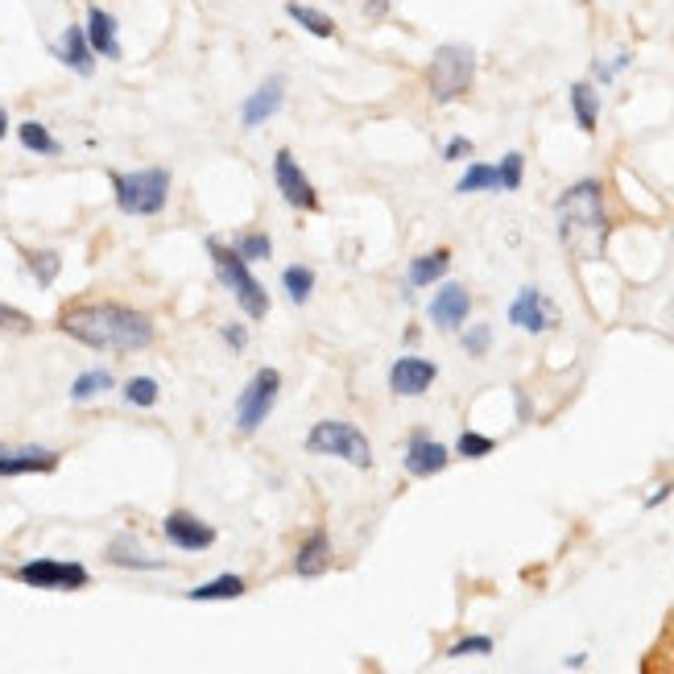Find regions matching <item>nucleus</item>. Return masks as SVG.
I'll list each match as a JSON object with an SVG mask.
<instances>
[{"mask_svg": "<svg viewBox=\"0 0 674 674\" xmlns=\"http://www.w3.org/2000/svg\"><path fill=\"white\" fill-rule=\"evenodd\" d=\"M492 650H497V642H492L488 633H468V637H459V642L447 645V654H443V659H452V662H459V659H488Z\"/></svg>", "mask_w": 674, "mask_h": 674, "instance_id": "30", "label": "nucleus"}, {"mask_svg": "<svg viewBox=\"0 0 674 674\" xmlns=\"http://www.w3.org/2000/svg\"><path fill=\"white\" fill-rule=\"evenodd\" d=\"M207 257H211L216 278H220L224 290H232L236 307L249 314V319H266V314H269V294H266V286L252 278L249 261H245L232 245L216 240V236H207Z\"/></svg>", "mask_w": 674, "mask_h": 674, "instance_id": "4", "label": "nucleus"}, {"mask_svg": "<svg viewBox=\"0 0 674 674\" xmlns=\"http://www.w3.org/2000/svg\"><path fill=\"white\" fill-rule=\"evenodd\" d=\"M390 0H364V17H385Z\"/></svg>", "mask_w": 674, "mask_h": 674, "instance_id": "41", "label": "nucleus"}, {"mask_svg": "<svg viewBox=\"0 0 674 674\" xmlns=\"http://www.w3.org/2000/svg\"><path fill=\"white\" fill-rule=\"evenodd\" d=\"M249 266H261V261H269L273 257V240H269L266 232H245V236H236V245H232Z\"/></svg>", "mask_w": 674, "mask_h": 674, "instance_id": "32", "label": "nucleus"}, {"mask_svg": "<svg viewBox=\"0 0 674 674\" xmlns=\"http://www.w3.org/2000/svg\"><path fill=\"white\" fill-rule=\"evenodd\" d=\"M447 464H452V447H447V443H439L431 431H414V435H409L406 459H402L406 476H414V480H431V476L447 471Z\"/></svg>", "mask_w": 674, "mask_h": 674, "instance_id": "11", "label": "nucleus"}, {"mask_svg": "<svg viewBox=\"0 0 674 674\" xmlns=\"http://www.w3.org/2000/svg\"><path fill=\"white\" fill-rule=\"evenodd\" d=\"M314 269L311 266H286L282 269V290H286V299L294 302V307H307L314 294Z\"/></svg>", "mask_w": 674, "mask_h": 674, "instance_id": "27", "label": "nucleus"}, {"mask_svg": "<svg viewBox=\"0 0 674 674\" xmlns=\"http://www.w3.org/2000/svg\"><path fill=\"white\" fill-rule=\"evenodd\" d=\"M554 220H559V240L576 261H600L609 249L612 220L604 211V183L600 178H580L554 199Z\"/></svg>", "mask_w": 674, "mask_h": 674, "instance_id": "2", "label": "nucleus"}, {"mask_svg": "<svg viewBox=\"0 0 674 674\" xmlns=\"http://www.w3.org/2000/svg\"><path fill=\"white\" fill-rule=\"evenodd\" d=\"M63 455L50 452V447H0V480H13V476H46L59 468Z\"/></svg>", "mask_w": 674, "mask_h": 674, "instance_id": "15", "label": "nucleus"}, {"mask_svg": "<svg viewBox=\"0 0 674 674\" xmlns=\"http://www.w3.org/2000/svg\"><path fill=\"white\" fill-rule=\"evenodd\" d=\"M485 190H501L497 162H468V170L455 183V195H485Z\"/></svg>", "mask_w": 674, "mask_h": 674, "instance_id": "25", "label": "nucleus"}, {"mask_svg": "<svg viewBox=\"0 0 674 674\" xmlns=\"http://www.w3.org/2000/svg\"><path fill=\"white\" fill-rule=\"evenodd\" d=\"M273 187H278V195L294 211H319V190H314V183L307 178V170H302L299 157L290 154V149L273 154Z\"/></svg>", "mask_w": 674, "mask_h": 674, "instance_id": "9", "label": "nucleus"}, {"mask_svg": "<svg viewBox=\"0 0 674 674\" xmlns=\"http://www.w3.org/2000/svg\"><path fill=\"white\" fill-rule=\"evenodd\" d=\"M509 323L530 335H542V331L559 328V307L538 290V286H521L518 299L509 302Z\"/></svg>", "mask_w": 674, "mask_h": 674, "instance_id": "10", "label": "nucleus"}, {"mask_svg": "<svg viewBox=\"0 0 674 674\" xmlns=\"http://www.w3.org/2000/svg\"><path fill=\"white\" fill-rule=\"evenodd\" d=\"M104 559H108L112 567H121V571H162V567H166V559H154V554L137 542V533H116L108 542V550H104Z\"/></svg>", "mask_w": 674, "mask_h": 674, "instance_id": "20", "label": "nucleus"}, {"mask_svg": "<svg viewBox=\"0 0 674 674\" xmlns=\"http://www.w3.org/2000/svg\"><path fill=\"white\" fill-rule=\"evenodd\" d=\"M476 83V50L468 42H443L435 46L431 63H426V87L435 104H452L464 100Z\"/></svg>", "mask_w": 674, "mask_h": 674, "instance_id": "5", "label": "nucleus"}, {"mask_svg": "<svg viewBox=\"0 0 674 674\" xmlns=\"http://www.w3.org/2000/svg\"><path fill=\"white\" fill-rule=\"evenodd\" d=\"M307 452L335 455V459H344V464H352V468H361V471L373 468V443H369V435H364L361 426L344 423V418H328V423L311 426Z\"/></svg>", "mask_w": 674, "mask_h": 674, "instance_id": "6", "label": "nucleus"}, {"mask_svg": "<svg viewBox=\"0 0 674 674\" xmlns=\"http://www.w3.org/2000/svg\"><path fill=\"white\" fill-rule=\"evenodd\" d=\"M567 104H571V116H576V128L580 133H597L600 128V92L592 79H580V83H571V92H567Z\"/></svg>", "mask_w": 674, "mask_h": 674, "instance_id": "21", "label": "nucleus"}, {"mask_svg": "<svg viewBox=\"0 0 674 674\" xmlns=\"http://www.w3.org/2000/svg\"><path fill=\"white\" fill-rule=\"evenodd\" d=\"M426 314H431V323H435L439 331H459L464 323H468V314H471L468 286L439 282V290L431 294V307H426Z\"/></svg>", "mask_w": 674, "mask_h": 674, "instance_id": "14", "label": "nucleus"}, {"mask_svg": "<svg viewBox=\"0 0 674 674\" xmlns=\"http://www.w3.org/2000/svg\"><path fill=\"white\" fill-rule=\"evenodd\" d=\"M33 319L25 311H17L9 302H0V331H30Z\"/></svg>", "mask_w": 674, "mask_h": 674, "instance_id": "36", "label": "nucleus"}, {"mask_svg": "<svg viewBox=\"0 0 674 674\" xmlns=\"http://www.w3.org/2000/svg\"><path fill=\"white\" fill-rule=\"evenodd\" d=\"M112 199L125 216L149 220L162 216L170 204V170L166 166H145V170H112Z\"/></svg>", "mask_w": 674, "mask_h": 674, "instance_id": "3", "label": "nucleus"}, {"mask_svg": "<svg viewBox=\"0 0 674 674\" xmlns=\"http://www.w3.org/2000/svg\"><path fill=\"white\" fill-rule=\"evenodd\" d=\"M563 666H567V671H583V666H588V654H571Z\"/></svg>", "mask_w": 674, "mask_h": 674, "instance_id": "42", "label": "nucleus"}, {"mask_svg": "<svg viewBox=\"0 0 674 674\" xmlns=\"http://www.w3.org/2000/svg\"><path fill=\"white\" fill-rule=\"evenodd\" d=\"M54 59L63 66H71V71L83 79L95 75V50H92V42H87V30H83V25H66L63 38L54 42Z\"/></svg>", "mask_w": 674, "mask_h": 674, "instance_id": "19", "label": "nucleus"}, {"mask_svg": "<svg viewBox=\"0 0 674 674\" xmlns=\"http://www.w3.org/2000/svg\"><path fill=\"white\" fill-rule=\"evenodd\" d=\"M671 492H674V480H666V485L654 488V492L645 497V509H659V505H666V501H671Z\"/></svg>", "mask_w": 674, "mask_h": 674, "instance_id": "40", "label": "nucleus"}, {"mask_svg": "<svg viewBox=\"0 0 674 674\" xmlns=\"http://www.w3.org/2000/svg\"><path fill=\"white\" fill-rule=\"evenodd\" d=\"M25 269L33 273V282L46 290V286H54V278L63 273V257L54 249H33V252H25Z\"/></svg>", "mask_w": 674, "mask_h": 674, "instance_id": "28", "label": "nucleus"}, {"mask_svg": "<svg viewBox=\"0 0 674 674\" xmlns=\"http://www.w3.org/2000/svg\"><path fill=\"white\" fill-rule=\"evenodd\" d=\"M286 104V79L282 75H269L257 92L245 100V108H240V128H261L266 121H273Z\"/></svg>", "mask_w": 674, "mask_h": 674, "instance_id": "16", "label": "nucleus"}, {"mask_svg": "<svg viewBox=\"0 0 674 674\" xmlns=\"http://www.w3.org/2000/svg\"><path fill=\"white\" fill-rule=\"evenodd\" d=\"M9 137V112H4V104H0V142Z\"/></svg>", "mask_w": 674, "mask_h": 674, "instance_id": "43", "label": "nucleus"}, {"mask_svg": "<svg viewBox=\"0 0 674 674\" xmlns=\"http://www.w3.org/2000/svg\"><path fill=\"white\" fill-rule=\"evenodd\" d=\"M121 397H125L128 406L149 409V406H157V397H162V390H157V381H154V376H128V381H125V390H121Z\"/></svg>", "mask_w": 674, "mask_h": 674, "instance_id": "31", "label": "nucleus"}, {"mask_svg": "<svg viewBox=\"0 0 674 674\" xmlns=\"http://www.w3.org/2000/svg\"><path fill=\"white\" fill-rule=\"evenodd\" d=\"M162 533H166V542H170L174 550H187V554H199V550H211L216 547V526H207L199 514H187V509H174V514H166V521H162Z\"/></svg>", "mask_w": 674, "mask_h": 674, "instance_id": "12", "label": "nucleus"}, {"mask_svg": "<svg viewBox=\"0 0 674 674\" xmlns=\"http://www.w3.org/2000/svg\"><path fill=\"white\" fill-rule=\"evenodd\" d=\"M459 344H464V352H468L471 361H480V356H488V348H492V328L488 323H464L459 328Z\"/></svg>", "mask_w": 674, "mask_h": 674, "instance_id": "35", "label": "nucleus"}, {"mask_svg": "<svg viewBox=\"0 0 674 674\" xmlns=\"http://www.w3.org/2000/svg\"><path fill=\"white\" fill-rule=\"evenodd\" d=\"M435 381H439V364L426 361V356L406 352V356H397V361L390 364V393L393 397H423Z\"/></svg>", "mask_w": 674, "mask_h": 674, "instance_id": "13", "label": "nucleus"}, {"mask_svg": "<svg viewBox=\"0 0 674 674\" xmlns=\"http://www.w3.org/2000/svg\"><path fill=\"white\" fill-rule=\"evenodd\" d=\"M286 13H290V21L294 25H302V30L311 33V38H335V21H331V13H323V9H314V4H299V0H290L286 4Z\"/></svg>", "mask_w": 674, "mask_h": 674, "instance_id": "26", "label": "nucleus"}, {"mask_svg": "<svg viewBox=\"0 0 674 674\" xmlns=\"http://www.w3.org/2000/svg\"><path fill=\"white\" fill-rule=\"evenodd\" d=\"M492 452H497V439L480 435V431H459V439H455V455L459 459H485Z\"/></svg>", "mask_w": 674, "mask_h": 674, "instance_id": "34", "label": "nucleus"}, {"mask_svg": "<svg viewBox=\"0 0 674 674\" xmlns=\"http://www.w3.org/2000/svg\"><path fill=\"white\" fill-rule=\"evenodd\" d=\"M452 269V249H431L423 257L409 261V273H406V290H418V286H439Z\"/></svg>", "mask_w": 674, "mask_h": 674, "instance_id": "22", "label": "nucleus"}, {"mask_svg": "<svg viewBox=\"0 0 674 674\" xmlns=\"http://www.w3.org/2000/svg\"><path fill=\"white\" fill-rule=\"evenodd\" d=\"M328 567H331V533L323 526H314L299 542V550H294V576L299 580H319Z\"/></svg>", "mask_w": 674, "mask_h": 674, "instance_id": "18", "label": "nucleus"}, {"mask_svg": "<svg viewBox=\"0 0 674 674\" xmlns=\"http://www.w3.org/2000/svg\"><path fill=\"white\" fill-rule=\"evenodd\" d=\"M59 331L95 352H142L154 344V319L125 302H79L66 307Z\"/></svg>", "mask_w": 674, "mask_h": 674, "instance_id": "1", "label": "nucleus"}, {"mask_svg": "<svg viewBox=\"0 0 674 674\" xmlns=\"http://www.w3.org/2000/svg\"><path fill=\"white\" fill-rule=\"evenodd\" d=\"M17 142H21V149H25V154H38V157H59V154H63L59 137H54L42 121H21V125H17Z\"/></svg>", "mask_w": 674, "mask_h": 674, "instance_id": "24", "label": "nucleus"}, {"mask_svg": "<svg viewBox=\"0 0 674 674\" xmlns=\"http://www.w3.org/2000/svg\"><path fill=\"white\" fill-rule=\"evenodd\" d=\"M471 154H476V145L468 137H452L443 145V162H471Z\"/></svg>", "mask_w": 674, "mask_h": 674, "instance_id": "38", "label": "nucleus"}, {"mask_svg": "<svg viewBox=\"0 0 674 674\" xmlns=\"http://www.w3.org/2000/svg\"><path fill=\"white\" fill-rule=\"evenodd\" d=\"M87 42H92L95 59H108V63H121V25H116V17L108 13V9H100V4H92L87 9Z\"/></svg>", "mask_w": 674, "mask_h": 674, "instance_id": "17", "label": "nucleus"}, {"mask_svg": "<svg viewBox=\"0 0 674 674\" xmlns=\"http://www.w3.org/2000/svg\"><path fill=\"white\" fill-rule=\"evenodd\" d=\"M112 385H116V376H112L108 369H87V373L75 376L71 397H75V402H92V397H100V393H108Z\"/></svg>", "mask_w": 674, "mask_h": 674, "instance_id": "29", "label": "nucleus"}, {"mask_svg": "<svg viewBox=\"0 0 674 674\" xmlns=\"http://www.w3.org/2000/svg\"><path fill=\"white\" fill-rule=\"evenodd\" d=\"M17 580L38 588V592H79L92 583V576L75 559H30V563L17 567Z\"/></svg>", "mask_w": 674, "mask_h": 674, "instance_id": "8", "label": "nucleus"}, {"mask_svg": "<svg viewBox=\"0 0 674 674\" xmlns=\"http://www.w3.org/2000/svg\"><path fill=\"white\" fill-rule=\"evenodd\" d=\"M249 592V583H245V576H232V571H224V576H216V580L199 583V588H190L187 600H195V604H216V600H240Z\"/></svg>", "mask_w": 674, "mask_h": 674, "instance_id": "23", "label": "nucleus"}, {"mask_svg": "<svg viewBox=\"0 0 674 674\" xmlns=\"http://www.w3.org/2000/svg\"><path fill=\"white\" fill-rule=\"evenodd\" d=\"M497 178H501V190H505V195L521 190V183H526V154L509 149V154H505L501 162H497Z\"/></svg>", "mask_w": 674, "mask_h": 674, "instance_id": "33", "label": "nucleus"}, {"mask_svg": "<svg viewBox=\"0 0 674 674\" xmlns=\"http://www.w3.org/2000/svg\"><path fill=\"white\" fill-rule=\"evenodd\" d=\"M278 393H282V373L278 369H257L252 381L245 385V393L236 397V431L257 435L269 414H273V406H278Z\"/></svg>", "mask_w": 674, "mask_h": 674, "instance_id": "7", "label": "nucleus"}, {"mask_svg": "<svg viewBox=\"0 0 674 674\" xmlns=\"http://www.w3.org/2000/svg\"><path fill=\"white\" fill-rule=\"evenodd\" d=\"M625 66H629V54H616L612 63H597V66H592V83H612V79L621 75Z\"/></svg>", "mask_w": 674, "mask_h": 674, "instance_id": "37", "label": "nucleus"}, {"mask_svg": "<svg viewBox=\"0 0 674 674\" xmlns=\"http://www.w3.org/2000/svg\"><path fill=\"white\" fill-rule=\"evenodd\" d=\"M224 344L232 348V352H245V344H249V331H245V323H228V328H224Z\"/></svg>", "mask_w": 674, "mask_h": 674, "instance_id": "39", "label": "nucleus"}]
</instances>
